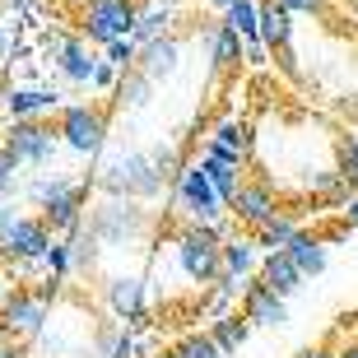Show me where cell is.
<instances>
[{"mask_svg": "<svg viewBox=\"0 0 358 358\" xmlns=\"http://www.w3.org/2000/svg\"><path fill=\"white\" fill-rule=\"evenodd\" d=\"M98 186H103L107 196H131V200H149L163 191V177L154 168L149 154H112V159L98 168Z\"/></svg>", "mask_w": 358, "mask_h": 358, "instance_id": "6da1fadb", "label": "cell"}, {"mask_svg": "<svg viewBox=\"0 0 358 358\" xmlns=\"http://www.w3.org/2000/svg\"><path fill=\"white\" fill-rule=\"evenodd\" d=\"M219 252H224L219 224H186L177 233V266H182L186 279H196V284H214L219 279V270H224Z\"/></svg>", "mask_w": 358, "mask_h": 358, "instance_id": "7a4b0ae2", "label": "cell"}, {"mask_svg": "<svg viewBox=\"0 0 358 358\" xmlns=\"http://www.w3.org/2000/svg\"><path fill=\"white\" fill-rule=\"evenodd\" d=\"M173 205L186 224H219L224 210H228L200 163H182V173L173 177Z\"/></svg>", "mask_w": 358, "mask_h": 358, "instance_id": "3957f363", "label": "cell"}, {"mask_svg": "<svg viewBox=\"0 0 358 358\" xmlns=\"http://www.w3.org/2000/svg\"><path fill=\"white\" fill-rule=\"evenodd\" d=\"M28 200L38 205V214L52 224V233H70L84 224V186L66 182V177H42L28 186Z\"/></svg>", "mask_w": 358, "mask_h": 358, "instance_id": "277c9868", "label": "cell"}, {"mask_svg": "<svg viewBox=\"0 0 358 358\" xmlns=\"http://www.w3.org/2000/svg\"><path fill=\"white\" fill-rule=\"evenodd\" d=\"M135 19H140V5H135V0H84L80 5V33L93 47L131 38Z\"/></svg>", "mask_w": 358, "mask_h": 358, "instance_id": "5b68a950", "label": "cell"}, {"mask_svg": "<svg viewBox=\"0 0 358 358\" xmlns=\"http://www.w3.org/2000/svg\"><path fill=\"white\" fill-rule=\"evenodd\" d=\"M47 321H52V312H47V293L42 289H14L5 303H0V335H10V340H38L42 331H47Z\"/></svg>", "mask_w": 358, "mask_h": 358, "instance_id": "8992f818", "label": "cell"}, {"mask_svg": "<svg viewBox=\"0 0 358 358\" xmlns=\"http://www.w3.org/2000/svg\"><path fill=\"white\" fill-rule=\"evenodd\" d=\"M56 135H61V145H70L75 154H98L107 140V112L98 103H70L61 107V117H56Z\"/></svg>", "mask_w": 358, "mask_h": 358, "instance_id": "52a82bcc", "label": "cell"}, {"mask_svg": "<svg viewBox=\"0 0 358 358\" xmlns=\"http://www.w3.org/2000/svg\"><path fill=\"white\" fill-rule=\"evenodd\" d=\"M89 228L98 233V242L121 247V242H135L145 233V210H140V200H131V196H112L93 210Z\"/></svg>", "mask_w": 358, "mask_h": 358, "instance_id": "ba28073f", "label": "cell"}, {"mask_svg": "<svg viewBox=\"0 0 358 358\" xmlns=\"http://www.w3.org/2000/svg\"><path fill=\"white\" fill-rule=\"evenodd\" d=\"M47 247H52V224H47L42 214H19V224H14L10 233H5V242H0L5 261H14V266H33V261H42Z\"/></svg>", "mask_w": 358, "mask_h": 358, "instance_id": "9c48e42d", "label": "cell"}, {"mask_svg": "<svg viewBox=\"0 0 358 358\" xmlns=\"http://www.w3.org/2000/svg\"><path fill=\"white\" fill-rule=\"evenodd\" d=\"M56 140H61V135H56L47 121H38V117L10 121V131H5V145L19 154V163H24V168H42V163H52Z\"/></svg>", "mask_w": 358, "mask_h": 358, "instance_id": "30bf717a", "label": "cell"}, {"mask_svg": "<svg viewBox=\"0 0 358 358\" xmlns=\"http://www.w3.org/2000/svg\"><path fill=\"white\" fill-rule=\"evenodd\" d=\"M103 298H107V312H112L121 326L149 321V298H145V279L140 275H112L103 284Z\"/></svg>", "mask_w": 358, "mask_h": 358, "instance_id": "8fae6325", "label": "cell"}, {"mask_svg": "<svg viewBox=\"0 0 358 358\" xmlns=\"http://www.w3.org/2000/svg\"><path fill=\"white\" fill-rule=\"evenodd\" d=\"M228 210L238 214V224L261 228V224H270V219L279 214V200H275V191H270L266 182H242L238 196L228 200Z\"/></svg>", "mask_w": 358, "mask_h": 358, "instance_id": "7c38bea8", "label": "cell"}, {"mask_svg": "<svg viewBox=\"0 0 358 358\" xmlns=\"http://www.w3.org/2000/svg\"><path fill=\"white\" fill-rule=\"evenodd\" d=\"M52 61H56V70L66 75L70 84H93V70H98V56H93V42L84 38H61L52 47Z\"/></svg>", "mask_w": 358, "mask_h": 358, "instance_id": "4fadbf2b", "label": "cell"}, {"mask_svg": "<svg viewBox=\"0 0 358 358\" xmlns=\"http://www.w3.org/2000/svg\"><path fill=\"white\" fill-rule=\"evenodd\" d=\"M242 317L252 321V326H284L289 321V307H284V298L270 289L266 279H256V284L242 289Z\"/></svg>", "mask_w": 358, "mask_h": 358, "instance_id": "5bb4252c", "label": "cell"}, {"mask_svg": "<svg viewBox=\"0 0 358 358\" xmlns=\"http://www.w3.org/2000/svg\"><path fill=\"white\" fill-rule=\"evenodd\" d=\"M210 159H224V163H247L252 154V131H247V121H219L210 131V145H205Z\"/></svg>", "mask_w": 358, "mask_h": 358, "instance_id": "9a60e30c", "label": "cell"}, {"mask_svg": "<svg viewBox=\"0 0 358 358\" xmlns=\"http://www.w3.org/2000/svg\"><path fill=\"white\" fill-rule=\"evenodd\" d=\"M56 107H61V93H56V89L19 84V89L5 93V112H10V121H28V117L42 121V112H56Z\"/></svg>", "mask_w": 358, "mask_h": 358, "instance_id": "2e32d148", "label": "cell"}, {"mask_svg": "<svg viewBox=\"0 0 358 358\" xmlns=\"http://www.w3.org/2000/svg\"><path fill=\"white\" fill-rule=\"evenodd\" d=\"M177 61H182V42L168 33V38L145 42V47H140V61H135V70H145L154 84H163V80H168V75L177 70Z\"/></svg>", "mask_w": 358, "mask_h": 358, "instance_id": "e0dca14e", "label": "cell"}, {"mask_svg": "<svg viewBox=\"0 0 358 358\" xmlns=\"http://www.w3.org/2000/svg\"><path fill=\"white\" fill-rule=\"evenodd\" d=\"M256 38L266 42L270 52H289L293 42V14L279 0H261V19H256Z\"/></svg>", "mask_w": 358, "mask_h": 358, "instance_id": "ac0fdd59", "label": "cell"}, {"mask_svg": "<svg viewBox=\"0 0 358 358\" xmlns=\"http://www.w3.org/2000/svg\"><path fill=\"white\" fill-rule=\"evenodd\" d=\"M238 61H247V38H242L238 28H228L224 19H214L210 24V66L228 70V66H238Z\"/></svg>", "mask_w": 358, "mask_h": 358, "instance_id": "d6986e66", "label": "cell"}, {"mask_svg": "<svg viewBox=\"0 0 358 358\" xmlns=\"http://www.w3.org/2000/svg\"><path fill=\"white\" fill-rule=\"evenodd\" d=\"M261 279H266L270 289L279 293V298H289V293L303 289V270L293 266V256L289 252H266V261H261Z\"/></svg>", "mask_w": 358, "mask_h": 358, "instance_id": "ffe728a7", "label": "cell"}, {"mask_svg": "<svg viewBox=\"0 0 358 358\" xmlns=\"http://www.w3.org/2000/svg\"><path fill=\"white\" fill-rule=\"evenodd\" d=\"M173 24H177V5H163V0H154L149 10H140V19H135V28H131V38L145 47V42L168 38V33H173Z\"/></svg>", "mask_w": 358, "mask_h": 358, "instance_id": "44dd1931", "label": "cell"}, {"mask_svg": "<svg viewBox=\"0 0 358 358\" xmlns=\"http://www.w3.org/2000/svg\"><path fill=\"white\" fill-rule=\"evenodd\" d=\"M219 261H224V275H233L242 289H247V275L256 270V242L252 238H224Z\"/></svg>", "mask_w": 358, "mask_h": 358, "instance_id": "7402d4cb", "label": "cell"}, {"mask_svg": "<svg viewBox=\"0 0 358 358\" xmlns=\"http://www.w3.org/2000/svg\"><path fill=\"white\" fill-rule=\"evenodd\" d=\"M289 256H293V266L303 270L307 279L321 275V270H326V238H317V233H303V228H298V238L289 242Z\"/></svg>", "mask_w": 358, "mask_h": 358, "instance_id": "603a6c76", "label": "cell"}, {"mask_svg": "<svg viewBox=\"0 0 358 358\" xmlns=\"http://www.w3.org/2000/svg\"><path fill=\"white\" fill-rule=\"evenodd\" d=\"M210 335H214V345L224 349V354H238V349L247 345V335H252V321L242 317V312H224V317L210 321Z\"/></svg>", "mask_w": 358, "mask_h": 358, "instance_id": "cb8c5ba5", "label": "cell"}, {"mask_svg": "<svg viewBox=\"0 0 358 358\" xmlns=\"http://www.w3.org/2000/svg\"><path fill=\"white\" fill-rule=\"evenodd\" d=\"M200 168H205V177L214 182V191H219V200H224V205L238 196V186L247 182V177H242V163H224V159H210V154H200Z\"/></svg>", "mask_w": 358, "mask_h": 358, "instance_id": "d4e9b609", "label": "cell"}, {"mask_svg": "<svg viewBox=\"0 0 358 358\" xmlns=\"http://www.w3.org/2000/svg\"><path fill=\"white\" fill-rule=\"evenodd\" d=\"M66 247H70V261H75V270H80V275H89L93 266H98V247H103V242H98V233H93V228H70L66 233Z\"/></svg>", "mask_w": 358, "mask_h": 358, "instance_id": "484cf974", "label": "cell"}, {"mask_svg": "<svg viewBox=\"0 0 358 358\" xmlns=\"http://www.w3.org/2000/svg\"><path fill=\"white\" fill-rule=\"evenodd\" d=\"M293 238H298V224H293L289 214H275L270 224L256 228V247H266V252H289Z\"/></svg>", "mask_w": 358, "mask_h": 358, "instance_id": "4316f807", "label": "cell"}, {"mask_svg": "<svg viewBox=\"0 0 358 358\" xmlns=\"http://www.w3.org/2000/svg\"><path fill=\"white\" fill-rule=\"evenodd\" d=\"M312 196L326 200V205H345V200L354 196V186H349V177H340L335 168H326V173L312 177Z\"/></svg>", "mask_w": 358, "mask_h": 358, "instance_id": "83f0119b", "label": "cell"}, {"mask_svg": "<svg viewBox=\"0 0 358 358\" xmlns=\"http://www.w3.org/2000/svg\"><path fill=\"white\" fill-rule=\"evenodd\" d=\"M117 98H121V103H131V107H145L149 98H154V80H149L145 70H121Z\"/></svg>", "mask_w": 358, "mask_h": 358, "instance_id": "f1b7e54d", "label": "cell"}, {"mask_svg": "<svg viewBox=\"0 0 358 358\" xmlns=\"http://www.w3.org/2000/svg\"><path fill=\"white\" fill-rule=\"evenodd\" d=\"M256 19H261V5H256V0H233V5L224 10V24H228V28H238L247 42L256 38Z\"/></svg>", "mask_w": 358, "mask_h": 358, "instance_id": "f546056e", "label": "cell"}, {"mask_svg": "<svg viewBox=\"0 0 358 358\" xmlns=\"http://www.w3.org/2000/svg\"><path fill=\"white\" fill-rule=\"evenodd\" d=\"M335 173L349 177V186H358V140L354 135H340L335 140Z\"/></svg>", "mask_w": 358, "mask_h": 358, "instance_id": "4dcf8cb0", "label": "cell"}, {"mask_svg": "<svg viewBox=\"0 0 358 358\" xmlns=\"http://www.w3.org/2000/svg\"><path fill=\"white\" fill-rule=\"evenodd\" d=\"M98 354L103 358H131L135 345H131V335H126V326H107V331L98 335Z\"/></svg>", "mask_w": 358, "mask_h": 358, "instance_id": "1f68e13d", "label": "cell"}, {"mask_svg": "<svg viewBox=\"0 0 358 358\" xmlns=\"http://www.w3.org/2000/svg\"><path fill=\"white\" fill-rule=\"evenodd\" d=\"M19 168H24L19 154L0 140V196H5V200H14V191H19Z\"/></svg>", "mask_w": 358, "mask_h": 358, "instance_id": "d6a6232c", "label": "cell"}, {"mask_svg": "<svg viewBox=\"0 0 358 358\" xmlns=\"http://www.w3.org/2000/svg\"><path fill=\"white\" fill-rule=\"evenodd\" d=\"M177 354H182V358H228L224 349L214 345V335H210V331H196V335H186L182 345H177Z\"/></svg>", "mask_w": 358, "mask_h": 358, "instance_id": "836d02e7", "label": "cell"}, {"mask_svg": "<svg viewBox=\"0 0 358 358\" xmlns=\"http://www.w3.org/2000/svg\"><path fill=\"white\" fill-rule=\"evenodd\" d=\"M103 61H112L117 70H135V61H140V42L135 38H117L103 47Z\"/></svg>", "mask_w": 358, "mask_h": 358, "instance_id": "e575fe53", "label": "cell"}, {"mask_svg": "<svg viewBox=\"0 0 358 358\" xmlns=\"http://www.w3.org/2000/svg\"><path fill=\"white\" fill-rule=\"evenodd\" d=\"M42 266L52 270V279L75 275V261H70V247H66V242H52V247H47V256H42Z\"/></svg>", "mask_w": 358, "mask_h": 358, "instance_id": "d590c367", "label": "cell"}, {"mask_svg": "<svg viewBox=\"0 0 358 358\" xmlns=\"http://www.w3.org/2000/svg\"><path fill=\"white\" fill-rule=\"evenodd\" d=\"M149 159H154V168H159L163 182H173V177L182 173V159H177V149H173V145H159L154 154H149Z\"/></svg>", "mask_w": 358, "mask_h": 358, "instance_id": "8d00e7d4", "label": "cell"}, {"mask_svg": "<svg viewBox=\"0 0 358 358\" xmlns=\"http://www.w3.org/2000/svg\"><path fill=\"white\" fill-rule=\"evenodd\" d=\"M117 80H121V70L112 66V61H98V70H93V84H98V89H117Z\"/></svg>", "mask_w": 358, "mask_h": 358, "instance_id": "74e56055", "label": "cell"}, {"mask_svg": "<svg viewBox=\"0 0 358 358\" xmlns=\"http://www.w3.org/2000/svg\"><path fill=\"white\" fill-rule=\"evenodd\" d=\"M289 14H326V0H279Z\"/></svg>", "mask_w": 358, "mask_h": 358, "instance_id": "f35d334b", "label": "cell"}, {"mask_svg": "<svg viewBox=\"0 0 358 358\" xmlns=\"http://www.w3.org/2000/svg\"><path fill=\"white\" fill-rule=\"evenodd\" d=\"M19 224V210H14V200H0V242H5V233Z\"/></svg>", "mask_w": 358, "mask_h": 358, "instance_id": "ab89813d", "label": "cell"}, {"mask_svg": "<svg viewBox=\"0 0 358 358\" xmlns=\"http://www.w3.org/2000/svg\"><path fill=\"white\" fill-rule=\"evenodd\" d=\"M0 358H28L24 340H10V335H0Z\"/></svg>", "mask_w": 358, "mask_h": 358, "instance_id": "60d3db41", "label": "cell"}, {"mask_svg": "<svg viewBox=\"0 0 358 358\" xmlns=\"http://www.w3.org/2000/svg\"><path fill=\"white\" fill-rule=\"evenodd\" d=\"M345 219L358 228V196H349V200H345Z\"/></svg>", "mask_w": 358, "mask_h": 358, "instance_id": "b9f144b4", "label": "cell"}, {"mask_svg": "<svg viewBox=\"0 0 358 358\" xmlns=\"http://www.w3.org/2000/svg\"><path fill=\"white\" fill-rule=\"evenodd\" d=\"M298 358H335V354H331V349H321V345H317V349H303Z\"/></svg>", "mask_w": 358, "mask_h": 358, "instance_id": "7bdbcfd3", "label": "cell"}, {"mask_svg": "<svg viewBox=\"0 0 358 358\" xmlns=\"http://www.w3.org/2000/svg\"><path fill=\"white\" fill-rule=\"evenodd\" d=\"M335 358H358V340H354V345H345V349H340Z\"/></svg>", "mask_w": 358, "mask_h": 358, "instance_id": "ee69618b", "label": "cell"}, {"mask_svg": "<svg viewBox=\"0 0 358 358\" xmlns=\"http://www.w3.org/2000/svg\"><path fill=\"white\" fill-rule=\"evenodd\" d=\"M5 52H10V33L0 28V61H5Z\"/></svg>", "mask_w": 358, "mask_h": 358, "instance_id": "f6af8a7d", "label": "cell"}, {"mask_svg": "<svg viewBox=\"0 0 358 358\" xmlns=\"http://www.w3.org/2000/svg\"><path fill=\"white\" fill-rule=\"evenodd\" d=\"M205 5H214V10H228V5H233V0H205Z\"/></svg>", "mask_w": 358, "mask_h": 358, "instance_id": "bcb514c9", "label": "cell"}, {"mask_svg": "<svg viewBox=\"0 0 358 358\" xmlns=\"http://www.w3.org/2000/svg\"><path fill=\"white\" fill-rule=\"evenodd\" d=\"M154 358H182V354H177V349H173V354H154Z\"/></svg>", "mask_w": 358, "mask_h": 358, "instance_id": "7dc6e473", "label": "cell"}, {"mask_svg": "<svg viewBox=\"0 0 358 358\" xmlns=\"http://www.w3.org/2000/svg\"><path fill=\"white\" fill-rule=\"evenodd\" d=\"M163 5H182V0H163Z\"/></svg>", "mask_w": 358, "mask_h": 358, "instance_id": "c3c4849f", "label": "cell"}, {"mask_svg": "<svg viewBox=\"0 0 358 358\" xmlns=\"http://www.w3.org/2000/svg\"><path fill=\"white\" fill-rule=\"evenodd\" d=\"M66 5H84V0H66Z\"/></svg>", "mask_w": 358, "mask_h": 358, "instance_id": "681fc988", "label": "cell"}, {"mask_svg": "<svg viewBox=\"0 0 358 358\" xmlns=\"http://www.w3.org/2000/svg\"><path fill=\"white\" fill-rule=\"evenodd\" d=\"M0 261H5V252H0Z\"/></svg>", "mask_w": 358, "mask_h": 358, "instance_id": "f907efd6", "label": "cell"}, {"mask_svg": "<svg viewBox=\"0 0 358 358\" xmlns=\"http://www.w3.org/2000/svg\"><path fill=\"white\" fill-rule=\"evenodd\" d=\"M0 200H5V196H0Z\"/></svg>", "mask_w": 358, "mask_h": 358, "instance_id": "816d5d0a", "label": "cell"}]
</instances>
